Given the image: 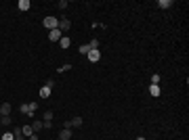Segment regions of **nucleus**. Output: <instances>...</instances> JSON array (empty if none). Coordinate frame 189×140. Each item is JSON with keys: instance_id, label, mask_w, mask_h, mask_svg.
<instances>
[{"instance_id": "1", "label": "nucleus", "mask_w": 189, "mask_h": 140, "mask_svg": "<svg viewBox=\"0 0 189 140\" xmlns=\"http://www.w3.org/2000/svg\"><path fill=\"white\" fill-rule=\"evenodd\" d=\"M42 25L46 27L48 32H50V29H57V27H59V19H57V17H53V15H48V17H44Z\"/></svg>"}, {"instance_id": "2", "label": "nucleus", "mask_w": 189, "mask_h": 140, "mask_svg": "<svg viewBox=\"0 0 189 140\" xmlns=\"http://www.w3.org/2000/svg\"><path fill=\"white\" fill-rule=\"evenodd\" d=\"M61 38H63V34L59 32V27H57V29H50V32H48V40H50V42H59Z\"/></svg>"}, {"instance_id": "3", "label": "nucleus", "mask_w": 189, "mask_h": 140, "mask_svg": "<svg viewBox=\"0 0 189 140\" xmlns=\"http://www.w3.org/2000/svg\"><path fill=\"white\" fill-rule=\"evenodd\" d=\"M86 56H88V61H91V63H97V61L101 59V50H99V48H94V50H91Z\"/></svg>"}, {"instance_id": "4", "label": "nucleus", "mask_w": 189, "mask_h": 140, "mask_svg": "<svg viewBox=\"0 0 189 140\" xmlns=\"http://www.w3.org/2000/svg\"><path fill=\"white\" fill-rule=\"evenodd\" d=\"M59 140H72V128H63L59 132Z\"/></svg>"}, {"instance_id": "5", "label": "nucleus", "mask_w": 189, "mask_h": 140, "mask_svg": "<svg viewBox=\"0 0 189 140\" xmlns=\"http://www.w3.org/2000/svg\"><path fill=\"white\" fill-rule=\"evenodd\" d=\"M69 27H72V23H69L67 19H61V21H59V32H61V34L69 32Z\"/></svg>"}, {"instance_id": "6", "label": "nucleus", "mask_w": 189, "mask_h": 140, "mask_svg": "<svg viewBox=\"0 0 189 140\" xmlns=\"http://www.w3.org/2000/svg\"><path fill=\"white\" fill-rule=\"evenodd\" d=\"M11 111H13L11 102H2L0 105V115H11Z\"/></svg>"}, {"instance_id": "7", "label": "nucleus", "mask_w": 189, "mask_h": 140, "mask_svg": "<svg viewBox=\"0 0 189 140\" xmlns=\"http://www.w3.org/2000/svg\"><path fill=\"white\" fill-rule=\"evenodd\" d=\"M82 123H84V121H82V117H80V115H76V117L69 121V126H72V128H80Z\"/></svg>"}, {"instance_id": "8", "label": "nucleus", "mask_w": 189, "mask_h": 140, "mask_svg": "<svg viewBox=\"0 0 189 140\" xmlns=\"http://www.w3.org/2000/svg\"><path fill=\"white\" fill-rule=\"evenodd\" d=\"M59 46H61V48H69V46H72V40H69L67 36H63V38L59 40Z\"/></svg>"}, {"instance_id": "9", "label": "nucleus", "mask_w": 189, "mask_h": 140, "mask_svg": "<svg viewBox=\"0 0 189 140\" xmlns=\"http://www.w3.org/2000/svg\"><path fill=\"white\" fill-rule=\"evenodd\" d=\"M158 6L160 8H170L172 6V0H158Z\"/></svg>"}, {"instance_id": "10", "label": "nucleus", "mask_w": 189, "mask_h": 140, "mask_svg": "<svg viewBox=\"0 0 189 140\" xmlns=\"http://www.w3.org/2000/svg\"><path fill=\"white\" fill-rule=\"evenodd\" d=\"M21 132H23V136H25V138H30V136L34 134V130H32V126H23V128H21Z\"/></svg>"}, {"instance_id": "11", "label": "nucleus", "mask_w": 189, "mask_h": 140, "mask_svg": "<svg viewBox=\"0 0 189 140\" xmlns=\"http://www.w3.org/2000/svg\"><path fill=\"white\" fill-rule=\"evenodd\" d=\"M17 6H19V11H27L30 8V0H19Z\"/></svg>"}, {"instance_id": "12", "label": "nucleus", "mask_w": 189, "mask_h": 140, "mask_svg": "<svg viewBox=\"0 0 189 140\" xmlns=\"http://www.w3.org/2000/svg\"><path fill=\"white\" fill-rule=\"evenodd\" d=\"M40 96H42V98H48V96H50V88H48V86H42V88H40Z\"/></svg>"}, {"instance_id": "13", "label": "nucleus", "mask_w": 189, "mask_h": 140, "mask_svg": "<svg viewBox=\"0 0 189 140\" xmlns=\"http://www.w3.org/2000/svg\"><path fill=\"white\" fill-rule=\"evenodd\" d=\"M149 92H151V96H160V86L151 84V86H149Z\"/></svg>"}, {"instance_id": "14", "label": "nucleus", "mask_w": 189, "mask_h": 140, "mask_svg": "<svg viewBox=\"0 0 189 140\" xmlns=\"http://www.w3.org/2000/svg\"><path fill=\"white\" fill-rule=\"evenodd\" d=\"M0 123H2V126H11V123H13V119H11V115H2V119H0Z\"/></svg>"}, {"instance_id": "15", "label": "nucleus", "mask_w": 189, "mask_h": 140, "mask_svg": "<svg viewBox=\"0 0 189 140\" xmlns=\"http://www.w3.org/2000/svg\"><path fill=\"white\" fill-rule=\"evenodd\" d=\"M32 130H34V134L40 132V130H42V121H34V123H32Z\"/></svg>"}, {"instance_id": "16", "label": "nucleus", "mask_w": 189, "mask_h": 140, "mask_svg": "<svg viewBox=\"0 0 189 140\" xmlns=\"http://www.w3.org/2000/svg\"><path fill=\"white\" fill-rule=\"evenodd\" d=\"M88 52H91V46H88V44H82V46H80V54H88Z\"/></svg>"}, {"instance_id": "17", "label": "nucleus", "mask_w": 189, "mask_h": 140, "mask_svg": "<svg viewBox=\"0 0 189 140\" xmlns=\"http://www.w3.org/2000/svg\"><path fill=\"white\" fill-rule=\"evenodd\" d=\"M19 111L27 115V113H30V102H25V105H21V107H19Z\"/></svg>"}, {"instance_id": "18", "label": "nucleus", "mask_w": 189, "mask_h": 140, "mask_svg": "<svg viewBox=\"0 0 189 140\" xmlns=\"http://www.w3.org/2000/svg\"><path fill=\"white\" fill-rule=\"evenodd\" d=\"M44 121H53V111H44Z\"/></svg>"}, {"instance_id": "19", "label": "nucleus", "mask_w": 189, "mask_h": 140, "mask_svg": "<svg viewBox=\"0 0 189 140\" xmlns=\"http://www.w3.org/2000/svg\"><path fill=\"white\" fill-rule=\"evenodd\" d=\"M2 140H15L13 132H6V134H2Z\"/></svg>"}, {"instance_id": "20", "label": "nucleus", "mask_w": 189, "mask_h": 140, "mask_svg": "<svg viewBox=\"0 0 189 140\" xmlns=\"http://www.w3.org/2000/svg\"><path fill=\"white\" fill-rule=\"evenodd\" d=\"M57 8H61V11H65V8H67V2H65V0H59V4H57Z\"/></svg>"}, {"instance_id": "21", "label": "nucleus", "mask_w": 189, "mask_h": 140, "mask_svg": "<svg viewBox=\"0 0 189 140\" xmlns=\"http://www.w3.org/2000/svg\"><path fill=\"white\" fill-rule=\"evenodd\" d=\"M151 84H155V86L160 84V75H158V73H153V75H151Z\"/></svg>"}, {"instance_id": "22", "label": "nucleus", "mask_w": 189, "mask_h": 140, "mask_svg": "<svg viewBox=\"0 0 189 140\" xmlns=\"http://www.w3.org/2000/svg\"><path fill=\"white\" fill-rule=\"evenodd\" d=\"M88 46H91V50L99 48V40H91V42H88Z\"/></svg>"}, {"instance_id": "23", "label": "nucleus", "mask_w": 189, "mask_h": 140, "mask_svg": "<svg viewBox=\"0 0 189 140\" xmlns=\"http://www.w3.org/2000/svg\"><path fill=\"white\" fill-rule=\"evenodd\" d=\"M44 86H48V88H53V86H55V82H53V80H50V78H48L46 82H44Z\"/></svg>"}, {"instance_id": "24", "label": "nucleus", "mask_w": 189, "mask_h": 140, "mask_svg": "<svg viewBox=\"0 0 189 140\" xmlns=\"http://www.w3.org/2000/svg\"><path fill=\"white\" fill-rule=\"evenodd\" d=\"M27 140H38V136H36V134H32V136H30Z\"/></svg>"}, {"instance_id": "25", "label": "nucleus", "mask_w": 189, "mask_h": 140, "mask_svg": "<svg viewBox=\"0 0 189 140\" xmlns=\"http://www.w3.org/2000/svg\"><path fill=\"white\" fill-rule=\"evenodd\" d=\"M137 140H145V138H143V136H139V138H137Z\"/></svg>"}, {"instance_id": "26", "label": "nucleus", "mask_w": 189, "mask_h": 140, "mask_svg": "<svg viewBox=\"0 0 189 140\" xmlns=\"http://www.w3.org/2000/svg\"><path fill=\"white\" fill-rule=\"evenodd\" d=\"M0 119H2V115H0Z\"/></svg>"}]
</instances>
